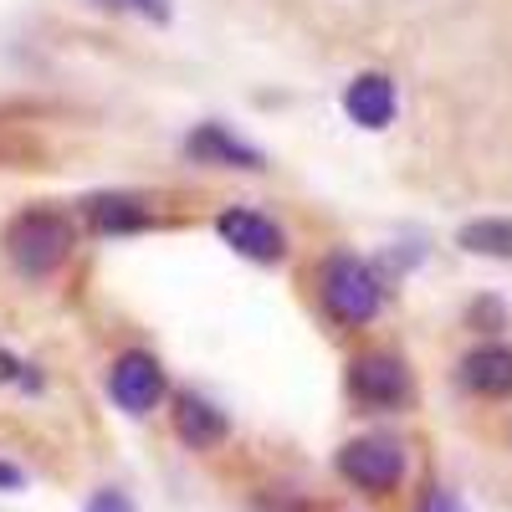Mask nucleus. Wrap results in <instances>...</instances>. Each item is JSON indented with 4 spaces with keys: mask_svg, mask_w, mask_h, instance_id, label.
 <instances>
[{
    "mask_svg": "<svg viewBox=\"0 0 512 512\" xmlns=\"http://www.w3.org/2000/svg\"><path fill=\"white\" fill-rule=\"evenodd\" d=\"M461 390L477 395V400H507L512 395V349L507 344H482L461 359L456 369Z\"/></svg>",
    "mask_w": 512,
    "mask_h": 512,
    "instance_id": "nucleus-8",
    "label": "nucleus"
},
{
    "mask_svg": "<svg viewBox=\"0 0 512 512\" xmlns=\"http://www.w3.org/2000/svg\"><path fill=\"white\" fill-rule=\"evenodd\" d=\"M93 226L98 231H144L149 210L128 195H103V200H93Z\"/></svg>",
    "mask_w": 512,
    "mask_h": 512,
    "instance_id": "nucleus-12",
    "label": "nucleus"
},
{
    "mask_svg": "<svg viewBox=\"0 0 512 512\" xmlns=\"http://www.w3.org/2000/svg\"><path fill=\"white\" fill-rule=\"evenodd\" d=\"M221 241L236 246L241 256H251V262H282L287 256V236L277 221H267L262 210H221V221H216Z\"/></svg>",
    "mask_w": 512,
    "mask_h": 512,
    "instance_id": "nucleus-6",
    "label": "nucleus"
},
{
    "mask_svg": "<svg viewBox=\"0 0 512 512\" xmlns=\"http://www.w3.org/2000/svg\"><path fill=\"white\" fill-rule=\"evenodd\" d=\"M26 482V472H21V466H11V461H0V492H16Z\"/></svg>",
    "mask_w": 512,
    "mask_h": 512,
    "instance_id": "nucleus-16",
    "label": "nucleus"
},
{
    "mask_svg": "<svg viewBox=\"0 0 512 512\" xmlns=\"http://www.w3.org/2000/svg\"><path fill=\"white\" fill-rule=\"evenodd\" d=\"M103 6H134L149 21H169V0H103Z\"/></svg>",
    "mask_w": 512,
    "mask_h": 512,
    "instance_id": "nucleus-15",
    "label": "nucleus"
},
{
    "mask_svg": "<svg viewBox=\"0 0 512 512\" xmlns=\"http://www.w3.org/2000/svg\"><path fill=\"white\" fill-rule=\"evenodd\" d=\"M82 512H134V502H128V492H118V487H103Z\"/></svg>",
    "mask_w": 512,
    "mask_h": 512,
    "instance_id": "nucleus-14",
    "label": "nucleus"
},
{
    "mask_svg": "<svg viewBox=\"0 0 512 512\" xmlns=\"http://www.w3.org/2000/svg\"><path fill=\"white\" fill-rule=\"evenodd\" d=\"M456 241L466 246V251H477V256H512V221H497V216H487V221H472V226H461L456 231Z\"/></svg>",
    "mask_w": 512,
    "mask_h": 512,
    "instance_id": "nucleus-11",
    "label": "nucleus"
},
{
    "mask_svg": "<svg viewBox=\"0 0 512 512\" xmlns=\"http://www.w3.org/2000/svg\"><path fill=\"white\" fill-rule=\"evenodd\" d=\"M507 446H512V425H507Z\"/></svg>",
    "mask_w": 512,
    "mask_h": 512,
    "instance_id": "nucleus-18",
    "label": "nucleus"
},
{
    "mask_svg": "<svg viewBox=\"0 0 512 512\" xmlns=\"http://www.w3.org/2000/svg\"><path fill=\"white\" fill-rule=\"evenodd\" d=\"M185 154L200 164H226V169H262V149L241 144L236 134H226L221 123H200L185 139Z\"/></svg>",
    "mask_w": 512,
    "mask_h": 512,
    "instance_id": "nucleus-10",
    "label": "nucleus"
},
{
    "mask_svg": "<svg viewBox=\"0 0 512 512\" xmlns=\"http://www.w3.org/2000/svg\"><path fill=\"white\" fill-rule=\"evenodd\" d=\"M77 246V231L62 210H26L6 231V256L21 277H52Z\"/></svg>",
    "mask_w": 512,
    "mask_h": 512,
    "instance_id": "nucleus-2",
    "label": "nucleus"
},
{
    "mask_svg": "<svg viewBox=\"0 0 512 512\" xmlns=\"http://www.w3.org/2000/svg\"><path fill=\"white\" fill-rule=\"evenodd\" d=\"M395 108H400V98H395V82L384 77V72H359L349 88H344V113L359 128H369V134L390 128L395 123Z\"/></svg>",
    "mask_w": 512,
    "mask_h": 512,
    "instance_id": "nucleus-9",
    "label": "nucleus"
},
{
    "mask_svg": "<svg viewBox=\"0 0 512 512\" xmlns=\"http://www.w3.org/2000/svg\"><path fill=\"white\" fill-rule=\"evenodd\" d=\"M0 379H16V359L11 354H0Z\"/></svg>",
    "mask_w": 512,
    "mask_h": 512,
    "instance_id": "nucleus-17",
    "label": "nucleus"
},
{
    "mask_svg": "<svg viewBox=\"0 0 512 512\" xmlns=\"http://www.w3.org/2000/svg\"><path fill=\"white\" fill-rule=\"evenodd\" d=\"M410 472V456L395 436H359L338 451V477L369 497H390Z\"/></svg>",
    "mask_w": 512,
    "mask_h": 512,
    "instance_id": "nucleus-3",
    "label": "nucleus"
},
{
    "mask_svg": "<svg viewBox=\"0 0 512 512\" xmlns=\"http://www.w3.org/2000/svg\"><path fill=\"white\" fill-rule=\"evenodd\" d=\"M415 512H466V502H461L451 487H431V492L420 497V507H415Z\"/></svg>",
    "mask_w": 512,
    "mask_h": 512,
    "instance_id": "nucleus-13",
    "label": "nucleus"
},
{
    "mask_svg": "<svg viewBox=\"0 0 512 512\" xmlns=\"http://www.w3.org/2000/svg\"><path fill=\"white\" fill-rule=\"evenodd\" d=\"M349 395L369 410H405L410 395H415V379H410V364L400 354H359L349 364Z\"/></svg>",
    "mask_w": 512,
    "mask_h": 512,
    "instance_id": "nucleus-4",
    "label": "nucleus"
},
{
    "mask_svg": "<svg viewBox=\"0 0 512 512\" xmlns=\"http://www.w3.org/2000/svg\"><path fill=\"white\" fill-rule=\"evenodd\" d=\"M175 436L190 446V451H216L226 436H231V420L216 400H205L195 390L175 395Z\"/></svg>",
    "mask_w": 512,
    "mask_h": 512,
    "instance_id": "nucleus-7",
    "label": "nucleus"
},
{
    "mask_svg": "<svg viewBox=\"0 0 512 512\" xmlns=\"http://www.w3.org/2000/svg\"><path fill=\"white\" fill-rule=\"evenodd\" d=\"M108 395L123 415H149L164 400V364L149 349H123L108 369Z\"/></svg>",
    "mask_w": 512,
    "mask_h": 512,
    "instance_id": "nucleus-5",
    "label": "nucleus"
},
{
    "mask_svg": "<svg viewBox=\"0 0 512 512\" xmlns=\"http://www.w3.org/2000/svg\"><path fill=\"white\" fill-rule=\"evenodd\" d=\"M318 303L333 323H344V328H364L379 318L384 308V287L374 277L369 262H359L354 251H333L323 272H318Z\"/></svg>",
    "mask_w": 512,
    "mask_h": 512,
    "instance_id": "nucleus-1",
    "label": "nucleus"
}]
</instances>
